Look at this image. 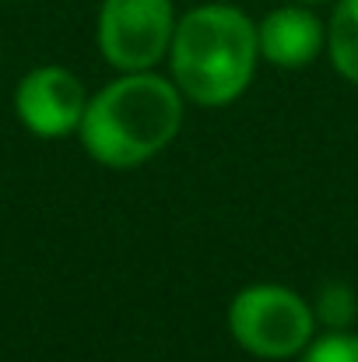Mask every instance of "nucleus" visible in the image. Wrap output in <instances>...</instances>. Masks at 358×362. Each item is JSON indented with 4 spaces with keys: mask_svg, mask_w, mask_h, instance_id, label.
Masks as SVG:
<instances>
[{
    "mask_svg": "<svg viewBox=\"0 0 358 362\" xmlns=\"http://www.w3.org/2000/svg\"><path fill=\"white\" fill-rule=\"evenodd\" d=\"M183 123V92L148 71H130L88 99L81 117L85 151L109 169H133L155 158Z\"/></svg>",
    "mask_w": 358,
    "mask_h": 362,
    "instance_id": "obj_1",
    "label": "nucleus"
},
{
    "mask_svg": "<svg viewBox=\"0 0 358 362\" xmlns=\"http://www.w3.org/2000/svg\"><path fill=\"white\" fill-rule=\"evenodd\" d=\"M256 25L232 4H201L176 21L169 60L176 88L197 106H229L253 81Z\"/></svg>",
    "mask_w": 358,
    "mask_h": 362,
    "instance_id": "obj_2",
    "label": "nucleus"
},
{
    "mask_svg": "<svg viewBox=\"0 0 358 362\" xmlns=\"http://www.w3.org/2000/svg\"><path fill=\"white\" fill-rule=\"evenodd\" d=\"M313 310L285 285H249L229 306V331L256 359H288L313 338Z\"/></svg>",
    "mask_w": 358,
    "mask_h": 362,
    "instance_id": "obj_3",
    "label": "nucleus"
},
{
    "mask_svg": "<svg viewBox=\"0 0 358 362\" xmlns=\"http://www.w3.org/2000/svg\"><path fill=\"white\" fill-rule=\"evenodd\" d=\"M172 0H102L99 49L117 71H151L172 46Z\"/></svg>",
    "mask_w": 358,
    "mask_h": 362,
    "instance_id": "obj_4",
    "label": "nucleus"
},
{
    "mask_svg": "<svg viewBox=\"0 0 358 362\" xmlns=\"http://www.w3.org/2000/svg\"><path fill=\"white\" fill-rule=\"evenodd\" d=\"M88 106L85 85L78 81V74H71L67 67L46 64L35 67L21 78L18 92H14V110L18 120L25 123L35 137H67L81 127Z\"/></svg>",
    "mask_w": 358,
    "mask_h": 362,
    "instance_id": "obj_5",
    "label": "nucleus"
},
{
    "mask_svg": "<svg viewBox=\"0 0 358 362\" xmlns=\"http://www.w3.org/2000/svg\"><path fill=\"white\" fill-rule=\"evenodd\" d=\"M256 42H260V57L278 64V67H302L309 60H316V53L327 42V28L323 21L302 7H278L270 11L260 25H256Z\"/></svg>",
    "mask_w": 358,
    "mask_h": 362,
    "instance_id": "obj_6",
    "label": "nucleus"
},
{
    "mask_svg": "<svg viewBox=\"0 0 358 362\" xmlns=\"http://www.w3.org/2000/svg\"><path fill=\"white\" fill-rule=\"evenodd\" d=\"M327 39H330V60L338 74L358 85V0H338Z\"/></svg>",
    "mask_w": 358,
    "mask_h": 362,
    "instance_id": "obj_7",
    "label": "nucleus"
},
{
    "mask_svg": "<svg viewBox=\"0 0 358 362\" xmlns=\"http://www.w3.org/2000/svg\"><path fill=\"white\" fill-rule=\"evenodd\" d=\"M302 362H358V334H327L302 356Z\"/></svg>",
    "mask_w": 358,
    "mask_h": 362,
    "instance_id": "obj_8",
    "label": "nucleus"
},
{
    "mask_svg": "<svg viewBox=\"0 0 358 362\" xmlns=\"http://www.w3.org/2000/svg\"><path fill=\"white\" fill-rule=\"evenodd\" d=\"M320 317H323V324H330V327H345V324L355 317V299H352V292H348L345 285L323 288V292H320Z\"/></svg>",
    "mask_w": 358,
    "mask_h": 362,
    "instance_id": "obj_9",
    "label": "nucleus"
},
{
    "mask_svg": "<svg viewBox=\"0 0 358 362\" xmlns=\"http://www.w3.org/2000/svg\"><path fill=\"white\" fill-rule=\"evenodd\" d=\"M299 4H320V0H299Z\"/></svg>",
    "mask_w": 358,
    "mask_h": 362,
    "instance_id": "obj_10",
    "label": "nucleus"
}]
</instances>
